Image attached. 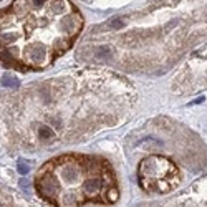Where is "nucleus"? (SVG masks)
<instances>
[{
	"label": "nucleus",
	"mask_w": 207,
	"mask_h": 207,
	"mask_svg": "<svg viewBox=\"0 0 207 207\" xmlns=\"http://www.w3.org/2000/svg\"><path fill=\"white\" fill-rule=\"evenodd\" d=\"M28 60L30 63L35 65H42L46 61V50L43 46H33L30 51H28Z\"/></svg>",
	"instance_id": "obj_1"
},
{
	"label": "nucleus",
	"mask_w": 207,
	"mask_h": 207,
	"mask_svg": "<svg viewBox=\"0 0 207 207\" xmlns=\"http://www.w3.org/2000/svg\"><path fill=\"white\" fill-rule=\"evenodd\" d=\"M113 55V50L111 46H99L95 53V58L99 60V61H104V60H109V56Z\"/></svg>",
	"instance_id": "obj_2"
},
{
	"label": "nucleus",
	"mask_w": 207,
	"mask_h": 207,
	"mask_svg": "<svg viewBox=\"0 0 207 207\" xmlns=\"http://www.w3.org/2000/svg\"><path fill=\"white\" fill-rule=\"evenodd\" d=\"M20 85V81L17 78H13L10 75H3L2 76V86L3 88H17V86Z\"/></svg>",
	"instance_id": "obj_3"
},
{
	"label": "nucleus",
	"mask_w": 207,
	"mask_h": 207,
	"mask_svg": "<svg viewBox=\"0 0 207 207\" xmlns=\"http://www.w3.org/2000/svg\"><path fill=\"white\" fill-rule=\"evenodd\" d=\"M38 136H40L43 141H46V139H51V138H53L55 133H53V129L48 128V126H40V128H38Z\"/></svg>",
	"instance_id": "obj_4"
},
{
	"label": "nucleus",
	"mask_w": 207,
	"mask_h": 207,
	"mask_svg": "<svg viewBox=\"0 0 207 207\" xmlns=\"http://www.w3.org/2000/svg\"><path fill=\"white\" fill-rule=\"evenodd\" d=\"M17 171L20 172V174H27L28 171H30V164H28V162H25V161H18L17 162Z\"/></svg>",
	"instance_id": "obj_5"
},
{
	"label": "nucleus",
	"mask_w": 207,
	"mask_h": 207,
	"mask_svg": "<svg viewBox=\"0 0 207 207\" xmlns=\"http://www.w3.org/2000/svg\"><path fill=\"white\" fill-rule=\"evenodd\" d=\"M123 25H124L123 18H113L111 22H108V27H109V28H113V30H118V28H123Z\"/></svg>",
	"instance_id": "obj_6"
},
{
	"label": "nucleus",
	"mask_w": 207,
	"mask_h": 207,
	"mask_svg": "<svg viewBox=\"0 0 207 207\" xmlns=\"http://www.w3.org/2000/svg\"><path fill=\"white\" fill-rule=\"evenodd\" d=\"M43 3H45V0H33V5L35 7H42Z\"/></svg>",
	"instance_id": "obj_7"
},
{
	"label": "nucleus",
	"mask_w": 207,
	"mask_h": 207,
	"mask_svg": "<svg viewBox=\"0 0 207 207\" xmlns=\"http://www.w3.org/2000/svg\"><path fill=\"white\" fill-rule=\"evenodd\" d=\"M202 101H205V99H204V96H202V98H197V99L194 101V103H196V104H200Z\"/></svg>",
	"instance_id": "obj_8"
},
{
	"label": "nucleus",
	"mask_w": 207,
	"mask_h": 207,
	"mask_svg": "<svg viewBox=\"0 0 207 207\" xmlns=\"http://www.w3.org/2000/svg\"><path fill=\"white\" fill-rule=\"evenodd\" d=\"M86 2H90V0H86Z\"/></svg>",
	"instance_id": "obj_9"
}]
</instances>
